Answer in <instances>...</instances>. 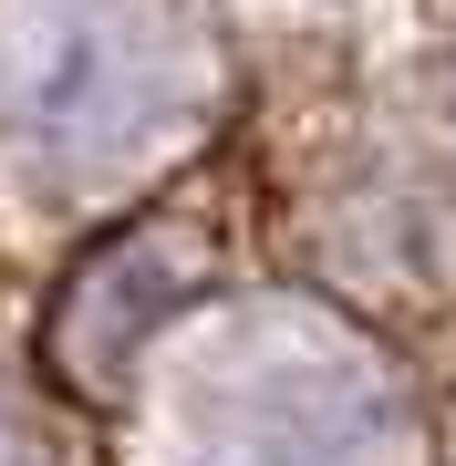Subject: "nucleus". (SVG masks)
Here are the masks:
<instances>
[{
  "mask_svg": "<svg viewBox=\"0 0 456 466\" xmlns=\"http://www.w3.org/2000/svg\"><path fill=\"white\" fill-rule=\"evenodd\" d=\"M187 104V32L156 0H0V125L42 187L136 167Z\"/></svg>",
  "mask_w": 456,
  "mask_h": 466,
  "instance_id": "1",
  "label": "nucleus"
},
{
  "mask_svg": "<svg viewBox=\"0 0 456 466\" xmlns=\"http://www.w3.org/2000/svg\"><path fill=\"white\" fill-rule=\"evenodd\" d=\"M198 290V218H146V228L104 238V249L63 280V311H52V373L104 394L115 363L136 352L177 300Z\"/></svg>",
  "mask_w": 456,
  "mask_h": 466,
  "instance_id": "3",
  "label": "nucleus"
},
{
  "mask_svg": "<svg viewBox=\"0 0 456 466\" xmlns=\"http://www.w3.org/2000/svg\"><path fill=\"white\" fill-rule=\"evenodd\" d=\"M198 425L218 446V466H384L373 383L301 342H249L228 373H208Z\"/></svg>",
  "mask_w": 456,
  "mask_h": 466,
  "instance_id": "2",
  "label": "nucleus"
}]
</instances>
